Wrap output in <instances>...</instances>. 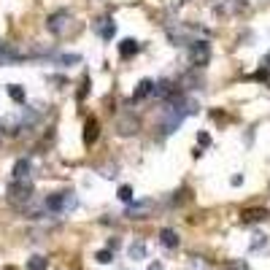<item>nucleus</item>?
<instances>
[{
    "label": "nucleus",
    "instance_id": "nucleus-14",
    "mask_svg": "<svg viewBox=\"0 0 270 270\" xmlns=\"http://www.w3.org/2000/svg\"><path fill=\"white\" fill-rule=\"evenodd\" d=\"M14 181H30V159H16L14 162Z\"/></svg>",
    "mask_w": 270,
    "mask_h": 270
},
{
    "label": "nucleus",
    "instance_id": "nucleus-15",
    "mask_svg": "<svg viewBox=\"0 0 270 270\" xmlns=\"http://www.w3.org/2000/svg\"><path fill=\"white\" fill-rule=\"evenodd\" d=\"M97 135H100V122H97L95 116H89L87 124H84V141H87V143H95Z\"/></svg>",
    "mask_w": 270,
    "mask_h": 270
},
{
    "label": "nucleus",
    "instance_id": "nucleus-3",
    "mask_svg": "<svg viewBox=\"0 0 270 270\" xmlns=\"http://www.w3.org/2000/svg\"><path fill=\"white\" fill-rule=\"evenodd\" d=\"M33 200V184L30 181H11L8 187V203L14 208H25Z\"/></svg>",
    "mask_w": 270,
    "mask_h": 270
},
{
    "label": "nucleus",
    "instance_id": "nucleus-30",
    "mask_svg": "<svg viewBox=\"0 0 270 270\" xmlns=\"http://www.w3.org/2000/svg\"><path fill=\"white\" fill-rule=\"evenodd\" d=\"M230 184H232V187H240V184H243V176H232V179H230Z\"/></svg>",
    "mask_w": 270,
    "mask_h": 270
},
{
    "label": "nucleus",
    "instance_id": "nucleus-7",
    "mask_svg": "<svg viewBox=\"0 0 270 270\" xmlns=\"http://www.w3.org/2000/svg\"><path fill=\"white\" fill-rule=\"evenodd\" d=\"M68 22H71V11H57V14L49 16L46 27H49V33H54V36H62L65 27H68Z\"/></svg>",
    "mask_w": 270,
    "mask_h": 270
},
{
    "label": "nucleus",
    "instance_id": "nucleus-13",
    "mask_svg": "<svg viewBox=\"0 0 270 270\" xmlns=\"http://www.w3.org/2000/svg\"><path fill=\"white\" fill-rule=\"evenodd\" d=\"M152 95H154V81L152 78H143L133 92V103H141V100H146V97H152Z\"/></svg>",
    "mask_w": 270,
    "mask_h": 270
},
{
    "label": "nucleus",
    "instance_id": "nucleus-12",
    "mask_svg": "<svg viewBox=\"0 0 270 270\" xmlns=\"http://www.w3.org/2000/svg\"><path fill=\"white\" fill-rule=\"evenodd\" d=\"M95 30L100 33V38L103 41H111L114 36H116V22L108 16V19H100V22H95Z\"/></svg>",
    "mask_w": 270,
    "mask_h": 270
},
{
    "label": "nucleus",
    "instance_id": "nucleus-17",
    "mask_svg": "<svg viewBox=\"0 0 270 270\" xmlns=\"http://www.w3.org/2000/svg\"><path fill=\"white\" fill-rule=\"evenodd\" d=\"M138 51H141V46H138V41H133V38H124L122 43H119V54L127 60V57H135Z\"/></svg>",
    "mask_w": 270,
    "mask_h": 270
},
{
    "label": "nucleus",
    "instance_id": "nucleus-32",
    "mask_svg": "<svg viewBox=\"0 0 270 270\" xmlns=\"http://www.w3.org/2000/svg\"><path fill=\"white\" fill-rule=\"evenodd\" d=\"M146 270H162V265H159V262H152V265H149Z\"/></svg>",
    "mask_w": 270,
    "mask_h": 270
},
{
    "label": "nucleus",
    "instance_id": "nucleus-5",
    "mask_svg": "<svg viewBox=\"0 0 270 270\" xmlns=\"http://www.w3.org/2000/svg\"><path fill=\"white\" fill-rule=\"evenodd\" d=\"M154 95L157 97H162L165 103H176V100H181L184 97V92H181V84H173V81H159V84H154Z\"/></svg>",
    "mask_w": 270,
    "mask_h": 270
},
{
    "label": "nucleus",
    "instance_id": "nucleus-1",
    "mask_svg": "<svg viewBox=\"0 0 270 270\" xmlns=\"http://www.w3.org/2000/svg\"><path fill=\"white\" fill-rule=\"evenodd\" d=\"M43 208L51 214H73L78 208V197L76 192H54L43 200Z\"/></svg>",
    "mask_w": 270,
    "mask_h": 270
},
{
    "label": "nucleus",
    "instance_id": "nucleus-26",
    "mask_svg": "<svg viewBox=\"0 0 270 270\" xmlns=\"http://www.w3.org/2000/svg\"><path fill=\"white\" fill-rule=\"evenodd\" d=\"M100 176L103 179H114V176H116V165H106V168H100Z\"/></svg>",
    "mask_w": 270,
    "mask_h": 270
},
{
    "label": "nucleus",
    "instance_id": "nucleus-28",
    "mask_svg": "<svg viewBox=\"0 0 270 270\" xmlns=\"http://www.w3.org/2000/svg\"><path fill=\"white\" fill-rule=\"evenodd\" d=\"M254 78H257V81H270V71H268V68H260V71L254 73Z\"/></svg>",
    "mask_w": 270,
    "mask_h": 270
},
{
    "label": "nucleus",
    "instance_id": "nucleus-24",
    "mask_svg": "<svg viewBox=\"0 0 270 270\" xmlns=\"http://www.w3.org/2000/svg\"><path fill=\"white\" fill-rule=\"evenodd\" d=\"M116 197L122 200V203H130V200H133V187H127V184H124V187H119Z\"/></svg>",
    "mask_w": 270,
    "mask_h": 270
},
{
    "label": "nucleus",
    "instance_id": "nucleus-31",
    "mask_svg": "<svg viewBox=\"0 0 270 270\" xmlns=\"http://www.w3.org/2000/svg\"><path fill=\"white\" fill-rule=\"evenodd\" d=\"M262 68H268V71H270V51L265 54V60H262Z\"/></svg>",
    "mask_w": 270,
    "mask_h": 270
},
{
    "label": "nucleus",
    "instance_id": "nucleus-4",
    "mask_svg": "<svg viewBox=\"0 0 270 270\" xmlns=\"http://www.w3.org/2000/svg\"><path fill=\"white\" fill-rule=\"evenodd\" d=\"M189 62L194 68H205L211 62V43L208 41H192L189 43Z\"/></svg>",
    "mask_w": 270,
    "mask_h": 270
},
{
    "label": "nucleus",
    "instance_id": "nucleus-20",
    "mask_svg": "<svg viewBox=\"0 0 270 270\" xmlns=\"http://www.w3.org/2000/svg\"><path fill=\"white\" fill-rule=\"evenodd\" d=\"M78 62H81V54H62V57H57V65H62V68L78 65Z\"/></svg>",
    "mask_w": 270,
    "mask_h": 270
},
{
    "label": "nucleus",
    "instance_id": "nucleus-9",
    "mask_svg": "<svg viewBox=\"0 0 270 270\" xmlns=\"http://www.w3.org/2000/svg\"><path fill=\"white\" fill-rule=\"evenodd\" d=\"M265 219H270L268 208H246V211H240V222H243V225H260V222H265Z\"/></svg>",
    "mask_w": 270,
    "mask_h": 270
},
{
    "label": "nucleus",
    "instance_id": "nucleus-19",
    "mask_svg": "<svg viewBox=\"0 0 270 270\" xmlns=\"http://www.w3.org/2000/svg\"><path fill=\"white\" fill-rule=\"evenodd\" d=\"M8 97H11V100H14V103H19V106H22L27 95H25V89H22L19 84H8Z\"/></svg>",
    "mask_w": 270,
    "mask_h": 270
},
{
    "label": "nucleus",
    "instance_id": "nucleus-6",
    "mask_svg": "<svg viewBox=\"0 0 270 270\" xmlns=\"http://www.w3.org/2000/svg\"><path fill=\"white\" fill-rule=\"evenodd\" d=\"M152 208H154V200L152 197H146V200H130L127 208H124V216H127V219H146V216L152 214Z\"/></svg>",
    "mask_w": 270,
    "mask_h": 270
},
{
    "label": "nucleus",
    "instance_id": "nucleus-11",
    "mask_svg": "<svg viewBox=\"0 0 270 270\" xmlns=\"http://www.w3.org/2000/svg\"><path fill=\"white\" fill-rule=\"evenodd\" d=\"M246 8H249V3H246V0H222V3L216 5V11H219V14H225V16H232V14L246 11Z\"/></svg>",
    "mask_w": 270,
    "mask_h": 270
},
{
    "label": "nucleus",
    "instance_id": "nucleus-8",
    "mask_svg": "<svg viewBox=\"0 0 270 270\" xmlns=\"http://www.w3.org/2000/svg\"><path fill=\"white\" fill-rule=\"evenodd\" d=\"M138 130H141V122H138L135 114H124V116L116 122V133L119 135H135Z\"/></svg>",
    "mask_w": 270,
    "mask_h": 270
},
{
    "label": "nucleus",
    "instance_id": "nucleus-2",
    "mask_svg": "<svg viewBox=\"0 0 270 270\" xmlns=\"http://www.w3.org/2000/svg\"><path fill=\"white\" fill-rule=\"evenodd\" d=\"M184 119H187V97H181V100H176V103H168V111H165V116H162V133L165 135L176 133Z\"/></svg>",
    "mask_w": 270,
    "mask_h": 270
},
{
    "label": "nucleus",
    "instance_id": "nucleus-27",
    "mask_svg": "<svg viewBox=\"0 0 270 270\" xmlns=\"http://www.w3.org/2000/svg\"><path fill=\"white\" fill-rule=\"evenodd\" d=\"M89 87H92V81H89V78H84V81H81V89H78V100H84V97L89 95Z\"/></svg>",
    "mask_w": 270,
    "mask_h": 270
},
{
    "label": "nucleus",
    "instance_id": "nucleus-25",
    "mask_svg": "<svg viewBox=\"0 0 270 270\" xmlns=\"http://www.w3.org/2000/svg\"><path fill=\"white\" fill-rule=\"evenodd\" d=\"M222 270H249V265H246L243 260H232V262H227Z\"/></svg>",
    "mask_w": 270,
    "mask_h": 270
},
{
    "label": "nucleus",
    "instance_id": "nucleus-23",
    "mask_svg": "<svg viewBox=\"0 0 270 270\" xmlns=\"http://www.w3.org/2000/svg\"><path fill=\"white\" fill-rule=\"evenodd\" d=\"M95 260L100 262V265H111V262H114V251L111 249H103V251H97V254H95Z\"/></svg>",
    "mask_w": 270,
    "mask_h": 270
},
{
    "label": "nucleus",
    "instance_id": "nucleus-10",
    "mask_svg": "<svg viewBox=\"0 0 270 270\" xmlns=\"http://www.w3.org/2000/svg\"><path fill=\"white\" fill-rule=\"evenodd\" d=\"M22 60V51L11 43H0V68L3 65H14V62Z\"/></svg>",
    "mask_w": 270,
    "mask_h": 270
},
{
    "label": "nucleus",
    "instance_id": "nucleus-18",
    "mask_svg": "<svg viewBox=\"0 0 270 270\" xmlns=\"http://www.w3.org/2000/svg\"><path fill=\"white\" fill-rule=\"evenodd\" d=\"M127 254H130V260H146V243L143 240H133L127 246Z\"/></svg>",
    "mask_w": 270,
    "mask_h": 270
},
{
    "label": "nucleus",
    "instance_id": "nucleus-16",
    "mask_svg": "<svg viewBox=\"0 0 270 270\" xmlns=\"http://www.w3.org/2000/svg\"><path fill=\"white\" fill-rule=\"evenodd\" d=\"M159 243H162L165 249H176V246H179V232L170 230V227H165L162 232H159Z\"/></svg>",
    "mask_w": 270,
    "mask_h": 270
},
{
    "label": "nucleus",
    "instance_id": "nucleus-22",
    "mask_svg": "<svg viewBox=\"0 0 270 270\" xmlns=\"http://www.w3.org/2000/svg\"><path fill=\"white\" fill-rule=\"evenodd\" d=\"M27 270H46V260L41 254L30 257V260H27Z\"/></svg>",
    "mask_w": 270,
    "mask_h": 270
},
{
    "label": "nucleus",
    "instance_id": "nucleus-29",
    "mask_svg": "<svg viewBox=\"0 0 270 270\" xmlns=\"http://www.w3.org/2000/svg\"><path fill=\"white\" fill-rule=\"evenodd\" d=\"M197 143H200V146H211V135L208 133H197Z\"/></svg>",
    "mask_w": 270,
    "mask_h": 270
},
{
    "label": "nucleus",
    "instance_id": "nucleus-21",
    "mask_svg": "<svg viewBox=\"0 0 270 270\" xmlns=\"http://www.w3.org/2000/svg\"><path fill=\"white\" fill-rule=\"evenodd\" d=\"M265 246H268V235H262V232L251 235V243H249V249H251V251H257V249H265Z\"/></svg>",
    "mask_w": 270,
    "mask_h": 270
}]
</instances>
